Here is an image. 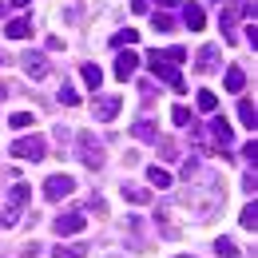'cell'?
Segmentation results:
<instances>
[{
  "mask_svg": "<svg viewBox=\"0 0 258 258\" xmlns=\"http://www.w3.org/2000/svg\"><path fill=\"white\" fill-rule=\"evenodd\" d=\"M199 179H203V187H191V191L183 195V207H187V215H191L195 223H211V219L226 207L223 179H219L215 171H203Z\"/></svg>",
  "mask_w": 258,
  "mask_h": 258,
  "instance_id": "obj_1",
  "label": "cell"
},
{
  "mask_svg": "<svg viewBox=\"0 0 258 258\" xmlns=\"http://www.w3.org/2000/svg\"><path fill=\"white\" fill-rule=\"evenodd\" d=\"M28 199H32V187H28V183H16V187L8 191V203L0 207V230H8V226L20 223V215H24Z\"/></svg>",
  "mask_w": 258,
  "mask_h": 258,
  "instance_id": "obj_2",
  "label": "cell"
},
{
  "mask_svg": "<svg viewBox=\"0 0 258 258\" xmlns=\"http://www.w3.org/2000/svg\"><path fill=\"white\" fill-rule=\"evenodd\" d=\"M254 16V4H226L223 16H219V28H223V44H234L238 36H234V24L238 20H250Z\"/></svg>",
  "mask_w": 258,
  "mask_h": 258,
  "instance_id": "obj_3",
  "label": "cell"
},
{
  "mask_svg": "<svg viewBox=\"0 0 258 258\" xmlns=\"http://www.w3.org/2000/svg\"><path fill=\"white\" fill-rule=\"evenodd\" d=\"M76 151H80V163H84V167H92V171L103 167V143H99L92 131H84V135L76 139Z\"/></svg>",
  "mask_w": 258,
  "mask_h": 258,
  "instance_id": "obj_4",
  "label": "cell"
},
{
  "mask_svg": "<svg viewBox=\"0 0 258 258\" xmlns=\"http://www.w3.org/2000/svg\"><path fill=\"white\" fill-rule=\"evenodd\" d=\"M147 64H151V72H155L159 80H167V84H171L175 92H187V84H183V76H179V72L171 68V64H175V60H167V56H163L159 48H155V52L147 56Z\"/></svg>",
  "mask_w": 258,
  "mask_h": 258,
  "instance_id": "obj_5",
  "label": "cell"
},
{
  "mask_svg": "<svg viewBox=\"0 0 258 258\" xmlns=\"http://www.w3.org/2000/svg\"><path fill=\"white\" fill-rule=\"evenodd\" d=\"M72 191H76V179H72V175H48V179H44V199H48V203H60V199H68Z\"/></svg>",
  "mask_w": 258,
  "mask_h": 258,
  "instance_id": "obj_6",
  "label": "cell"
},
{
  "mask_svg": "<svg viewBox=\"0 0 258 258\" xmlns=\"http://www.w3.org/2000/svg\"><path fill=\"white\" fill-rule=\"evenodd\" d=\"M44 151H48V147H44V139H40V135H24V139H16V143H12V155H16V159L40 163V159H44Z\"/></svg>",
  "mask_w": 258,
  "mask_h": 258,
  "instance_id": "obj_7",
  "label": "cell"
},
{
  "mask_svg": "<svg viewBox=\"0 0 258 258\" xmlns=\"http://www.w3.org/2000/svg\"><path fill=\"white\" fill-rule=\"evenodd\" d=\"M52 230H56L60 238H72V234H80V230H84V215H80V211H64V215H56Z\"/></svg>",
  "mask_w": 258,
  "mask_h": 258,
  "instance_id": "obj_8",
  "label": "cell"
},
{
  "mask_svg": "<svg viewBox=\"0 0 258 258\" xmlns=\"http://www.w3.org/2000/svg\"><path fill=\"white\" fill-rule=\"evenodd\" d=\"M119 107H123V99H119V96H99L96 103H92V115H96L99 123H111V119L119 115Z\"/></svg>",
  "mask_w": 258,
  "mask_h": 258,
  "instance_id": "obj_9",
  "label": "cell"
},
{
  "mask_svg": "<svg viewBox=\"0 0 258 258\" xmlns=\"http://www.w3.org/2000/svg\"><path fill=\"white\" fill-rule=\"evenodd\" d=\"M211 143H215V147H219V151H226V147H230V143H234V131H230V123H226L223 115H215V119H211Z\"/></svg>",
  "mask_w": 258,
  "mask_h": 258,
  "instance_id": "obj_10",
  "label": "cell"
},
{
  "mask_svg": "<svg viewBox=\"0 0 258 258\" xmlns=\"http://www.w3.org/2000/svg\"><path fill=\"white\" fill-rule=\"evenodd\" d=\"M20 64H24V76H28V80H44V76L52 72L48 60H44L40 52H24V56H20Z\"/></svg>",
  "mask_w": 258,
  "mask_h": 258,
  "instance_id": "obj_11",
  "label": "cell"
},
{
  "mask_svg": "<svg viewBox=\"0 0 258 258\" xmlns=\"http://www.w3.org/2000/svg\"><path fill=\"white\" fill-rule=\"evenodd\" d=\"M219 60H223V56H219V44H207V48L199 52V72H203V76H207V72H219Z\"/></svg>",
  "mask_w": 258,
  "mask_h": 258,
  "instance_id": "obj_12",
  "label": "cell"
},
{
  "mask_svg": "<svg viewBox=\"0 0 258 258\" xmlns=\"http://www.w3.org/2000/svg\"><path fill=\"white\" fill-rule=\"evenodd\" d=\"M135 68H139V56H135V52H119V60H115V76H119V80H131V76H135Z\"/></svg>",
  "mask_w": 258,
  "mask_h": 258,
  "instance_id": "obj_13",
  "label": "cell"
},
{
  "mask_svg": "<svg viewBox=\"0 0 258 258\" xmlns=\"http://www.w3.org/2000/svg\"><path fill=\"white\" fill-rule=\"evenodd\" d=\"M4 36H12V40H28V36H32V20H28V16L8 20V24H4Z\"/></svg>",
  "mask_w": 258,
  "mask_h": 258,
  "instance_id": "obj_14",
  "label": "cell"
},
{
  "mask_svg": "<svg viewBox=\"0 0 258 258\" xmlns=\"http://www.w3.org/2000/svg\"><path fill=\"white\" fill-rule=\"evenodd\" d=\"M238 119H242V127H246V131L258 127V107L250 103V99H238Z\"/></svg>",
  "mask_w": 258,
  "mask_h": 258,
  "instance_id": "obj_15",
  "label": "cell"
},
{
  "mask_svg": "<svg viewBox=\"0 0 258 258\" xmlns=\"http://www.w3.org/2000/svg\"><path fill=\"white\" fill-rule=\"evenodd\" d=\"M131 135H135V139H143V143H159V127H155L151 119H139V123L131 127Z\"/></svg>",
  "mask_w": 258,
  "mask_h": 258,
  "instance_id": "obj_16",
  "label": "cell"
},
{
  "mask_svg": "<svg viewBox=\"0 0 258 258\" xmlns=\"http://www.w3.org/2000/svg\"><path fill=\"white\" fill-rule=\"evenodd\" d=\"M183 20H187V28H191V32H203V24H207V16H203V8H199V4H187V8H183Z\"/></svg>",
  "mask_w": 258,
  "mask_h": 258,
  "instance_id": "obj_17",
  "label": "cell"
},
{
  "mask_svg": "<svg viewBox=\"0 0 258 258\" xmlns=\"http://www.w3.org/2000/svg\"><path fill=\"white\" fill-rule=\"evenodd\" d=\"M242 88H246V72H242V68L234 64L230 72H226V92H234V96H238Z\"/></svg>",
  "mask_w": 258,
  "mask_h": 258,
  "instance_id": "obj_18",
  "label": "cell"
},
{
  "mask_svg": "<svg viewBox=\"0 0 258 258\" xmlns=\"http://www.w3.org/2000/svg\"><path fill=\"white\" fill-rule=\"evenodd\" d=\"M123 199H127V203H151V191H147V187H131V183H123Z\"/></svg>",
  "mask_w": 258,
  "mask_h": 258,
  "instance_id": "obj_19",
  "label": "cell"
},
{
  "mask_svg": "<svg viewBox=\"0 0 258 258\" xmlns=\"http://www.w3.org/2000/svg\"><path fill=\"white\" fill-rule=\"evenodd\" d=\"M195 103H199V111H207V115H215V107H219V99H215V92H207V88H203V92L195 96Z\"/></svg>",
  "mask_w": 258,
  "mask_h": 258,
  "instance_id": "obj_20",
  "label": "cell"
},
{
  "mask_svg": "<svg viewBox=\"0 0 258 258\" xmlns=\"http://www.w3.org/2000/svg\"><path fill=\"white\" fill-rule=\"evenodd\" d=\"M135 40H139V32H135V28H123V32L111 36V48H131Z\"/></svg>",
  "mask_w": 258,
  "mask_h": 258,
  "instance_id": "obj_21",
  "label": "cell"
},
{
  "mask_svg": "<svg viewBox=\"0 0 258 258\" xmlns=\"http://www.w3.org/2000/svg\"><path fill=\"white\" fill-rule=\"evenodd\" d=\"M52 258H88V246H84V242H80V246H56Z\"/></svg>",
  "mask_w": 258,
  "mask_h": 258,
  "instance_id": "obj_22",
  "label": "cell"
},
{
  "mask_svg": "<svg viewBox=\"0 0 258 258\" xmlns=\"http://www.w3.org/2000/svg\"><path fill=\"white\" fill-rule=\"evenodd\" d=\"M80 72H84V84H88V88H99V84H103V72H99L96 64H84Z\"/></svg>",
  "mask_w": 258,
  "mask_h": 258,
  "instance_id": "obj_23",
  "label": "cell"
},
{
  "mask_svg": "<svg viewBox=\"0 0 258 258\" xmlns=\"http://www.w3.org/2000/svg\"><path fill=\"white\" fill-rule=\"evenodd\" d=\"M151 24H155V32H171V28H175V16H171V12H155Z\"/></svg>",
  "mask_w": 258,
  "mask_h": 258,
  "instance_id": "obj_24",
  "label": "cell"
},
{
  "mask_svg": "<svg viewBox=\"0 0 258 258\" xmlns=\"http://www.w3.org/2000/svg\"><path fill=\"white\" fill-rule=\"evenodd\" d=\"M147 179H151V187H171V175H167V171H163V167H151V171H147Z\"/></svg>",
  "mask_w": 258,
  "mask_h": 258,
  "instance_id": "obj_25",
  "label": "cell"
},
{
  "mask_svg": "<svg viewBox=\"0 0 258 258\" xmlns=\"http://www.w3.org/2000/svg\"><path fill=\"white\" fill-rule=\"evenodd\" d=\"M238 219H242V226H246V230H254V226H258V207H254V203H246Z\"/></svg>",
  "mask_w": 258,
  "mask_h": 258,
  "instance_id": "obj_26",
  "label": "cell"
},
{
  "mask_svg": "<svg viewBox=\"0 0 258 258\" xmlns=\"http://www.w3.org/2000/svg\"><path fill=\"white\" fill-rule=\"evenodd\" d=\"M123 226H127V234H131V238H135V246L143 250V219H127V223H123Z\"/></svg>",
  "mask_w": 258,
  "mask_h": 258,
  "instance_id": "obj_27",
  "label": "cell"
},
{
  "mask_svg": "<svg viewBox=\"0 0 258 258\" xmlns=\"http://www.w3.org/2000/svg\"><path fill=\"white\" fill-rule=\"evenodd\" d=\"M215 254H219V258H234V254H238V246H234L230 238H215Z\"/></svg>",
  "mask_w": 258,
  "mask_h": 258,
  "instance_id": "obj_28",
  "label": "cell"
},
{
  "mask_svg": "<svg viewBox=\"0 0 258 258\" xmlns=\"http://www.w3.org/2000/svg\"><path fill=\"white\" fill-rule=\"evenodd\" d=\"M60 103H64V107H76V103H80V96H76V88H72V84H64V88H60Z\"/></svg>",
  "mask_w": 258,
  "mask_h": 258,
  "instance_id": "obj_29",
  "label": "cell"
},
{
  "mask_svg": "<svg viewBox=\"0 0 258 258\" xmlns=\"http://www.w3.org/2000/svg\"><path fill=\"white\" fill-rule=\"evenodd\" d=\"M32 111H16V115H8V123H12V127H32Z\"/></svg>",
  "mask_w": 258,
  "mask_h": 258,
  "instance_id": "obj_30",
  "label": "cell"
},
{
  "mask_svg": "<svg viewBox=\"0 0 258 258\" xmlns=\"http://www.w3.org/2000/svg\"><path fill=\"white\" fill-rule=\"evenodd\" d=\"M159 155H163L167 163H171L175 155H179V147H175V139H159Z\"/></svg>",
  "mask_w": 258,
  "mask_h": 258,
  "instance_id": "obj_31",
  "label": "cell"
},
{
  "mask_svg": "<svg viewBox=\"0 0 258 258\" xmlns=\"http://www.w3.org/2000/svg\"><path fill=\"white\" fill-rule=\"evenodd\" d=\"M171 119H175V123H179V127H187V123H191V111H187V107H183V103H179V107H175V111H171Z\"/></svg>",
  "mask_w": 258,
  "mask_h": 258,
  "instance_id": "obj_32",
  "label": "cell"
},
{
  "mask_svg": "<svg viewBox=\"0 0 258 258\" xmlns=\"http://www.w3.org/2000/svg\"><path fill=\"white\" fill-rule=\"evenodd\" d=\"M242 191H246V195L258 191V175H254V171H246V175H242Z\"/></svg>",
  "mask_w": 258,
  "mask_h": 258,
  "instance_id": "obj_33",
  "label": "cell"
},
{
  "mask_svg": "<svg viewBox=\"0 0 258 258\" xmlns=\"http://www.w3.org/2000/svg\"><path fill=\"white\" fill-rule=\"evenodd\" d=\"M242 36H246L250 48H258V24H246V32H242Z\"/></svg>",
  "mask_w": 258,
  "mask_h": 258,
  "instance_id": "obj_34",
  "label": "cell"
},
{
  "mask_svg": "<svg viewBox=\"0 0 258 258\" xmlns=\"http://www.w3.org/2000/svg\"><path fill=\"white\" fill-rule=\"evenodd\" d=\"M242 159H250V163L258 159V143H254V139H250V143H246V147H242Z\"/></svg>",
  "mask_w": 258,
  "mask_h": 258,
  "instance_id": "obj_35",
  "label": "cell"
},
{
  "mask_svg": "<svg viewBox=\"0 0 258 258\" xmlns=\"http://www.w3.org/2000/svg\"><path fill=\"white\" fill-rule=\"evenodd\" d=\"M84 207H88V211H96V215H103V199H99V195H92Z\"/></svg>",
  "mask_w": 258,
  "mask_h": 258,
  "instance_id": "obj_36",
  "label": "cell"
},
{
  "mask_svg": "<svg viewBox=\"0 0 258 258\" xmlns=\"http://www.w3.org/2000/svg\"><path fill=\"white\" fill-rule=\"evenodd\" d=\"M147 8H151L147 0H131V12H135V16H147Z\"/></svg>",
  "mask_w": 258,
  "mask_h": 258,
  "instance_id": "obj_37",
  "label": "cell"
},
{
  "mask_svg": "<svg viewBox=\"0 0 258 258\" xmlns=\"http://www.w3.org/2000/svg\"><path fill=\"white\" fill-rule=\"evenodd\" d=\"M56 139H60V147H64L68 139H72V127H56Z\"/></svg>",
  "mask_w": 258,
  "mask_h": 258,
  "instance_id": "obj_38",
  "label": "cell"
},
{
  "mask_svg": "<svg viewBox=\"0 0 258 258\" xmlns=\"http://www.w3.org/2000/svg\"><path fill=\"white\" fill-rule=\"evenodd\" d=\"M40 254V242H28V246H24V258H36Z\"/></svg>",
  "mask_w": 258,
  "mask_h": 258,
  "instance_id": "obj_39",
  "label": "cell"
},
{
  "mask_svg": "<svg viewBox=\"0 0 258 258\" xmlns=\"http://www.w3.org/2000/svg\"><path fill=\"white\" fill-rule=\"evenodd\" d=\"M159 8H175V4H183V0H155Z\"/></svg>",
  "mask_w": 258,
  "mask_h": 258,
  "instance_id": "obj_40",
  "label": "cell"
},
{
  "mask_svg": "<svg viewBox=\"0 0 258 258\" xmlns=\"http://www.w3.org/2000/svg\"><path fill=\"white\" fill-rule=\"evenodd\" d=\"M24 4H28V0H12V8H24Z\"/></svg>",
  "mask_w": 258,
  "mask_h": 258,
  "instance_id": "obj_41",
  "label": "cell"
},
{
  "mask_svg": "<svg viewBox=\"0 0 258 258\" xmlns=\"http://www.w3.org/2000/svg\"><path fill=\"white\" fill-rule=\"evenodd\" d=\"M4 96H8V88H4V84H0V99H4Z\"/></svg>",
  "mask_w": 258,
  "mask_h": 258,
  "instance_id": "obj_42",
  "label": "cell"
},
{
  "mask_svg": "<svg viewBox=\"0 0 258 258\" xmlns=\"http://www.w3.org/2000/svg\"><path fill=\"white\" fill-rule=\"evenodd\" d=\"M175 258H191V254H175Z\"/></svg>",
  "mask_w": 258,
  "mask_h": 258,
  "instance_id": "obj_43",
  "label": "cell"
},
{
  "mask_svg": "<svg viewBox=\"0 0 258 258\" xmlns=\"http://www.w3.org/2000/svg\"><path fill=\"white\" fill-rule=\"evenodd\" d=\"M0 64H4V56H0Z\"/></svg>",
  "mask_w": 258,
  "mask_h": 258,
  "instance_id": "obj_44",
  "label": "cell"
}]
</instances>
